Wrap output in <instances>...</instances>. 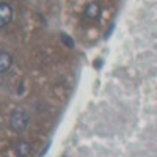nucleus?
I'll return each instance as SVG.
<instances>
[{"mask_svg":"<svg viewBox=\"0 0 157 157\" xmlns=\"http://www.w3.org/2000/svg\"><path fill=\"white\" fill-rule=\"evenodd\" d=\"M30 124V115L27 110L24 109H16L13 112L11 118H10V126L13 130H16V132H22L29 127Z\"/></svg>","mask_w":157,"mask_h":157,"instance_id":"obj_1","label":"nucleus"},{"mask_svg":"<svg viewBox=\"0 0 157 157\" xmlns=\"http://www.w3.org/2000/svg\"><path fill=\"white\" fill-rule=\"evenodd\" d=\"M13 19V6L10 3L0 2V29L8 25Z\"/></svg>","mask_w":157,"mask_h":157,"instance_id":"obj_2","label":"nucleus"},{"mask_svg":"<svg viewBox=\"0 0 157 157\" xmlns=\"http://www.w3.org/2000/svg\"><path fill=\"white\" fill-rule=\"evenodd\" d=\"M101 16V6L98 3H88L85 8V17L90 21H94Z\"/></svg>","mask_w":157,"mask_h":157,"instance_id":"obj_3","label":"nucleus"},{"mask_svg":"<svg viewBox=\"0 0 157 157\" xmlns=\"http://www.w3.org/2000/svg\"><path fill=\"white\" fill-rule=\"evenodd\" d=\"M13 64V57L8 52H0V74L6 72Z\"/></svg>","mask_w":157,"mask_h":157,"instance_id":"obj_4","label":"nucleus"},{"mask_svg":"<svg viewBox=\"0 0 157 157\" xmlns=\"http://www.w3.org/2000/svg\"><path fill=\"white\" fill-rule=\"evenodd\" d=\"M16 151H17L19 157H27L30 154V151H32V145L29 141H21L17 145V148H16Z\"/></svg>","mask_w":157,"mask_h":157,"instance_id":"obj_5","label":"nucleus"},{"mask_svg":"<svg viewBox=\"0 0 157 157\" xmlns=\"http://www.w3.org/2000/svg\"><path fill=\"white\" fill-rule=\"evenodd\" d=\"M61 38L64 39V43H66V44H69V46L72 47V41H71V39H68V38H66V35H61Z\"/></svg>","mask_w":157,"mask_h":157,"instance_id":"obj_6","label":"nucleus"}]
</instances>
